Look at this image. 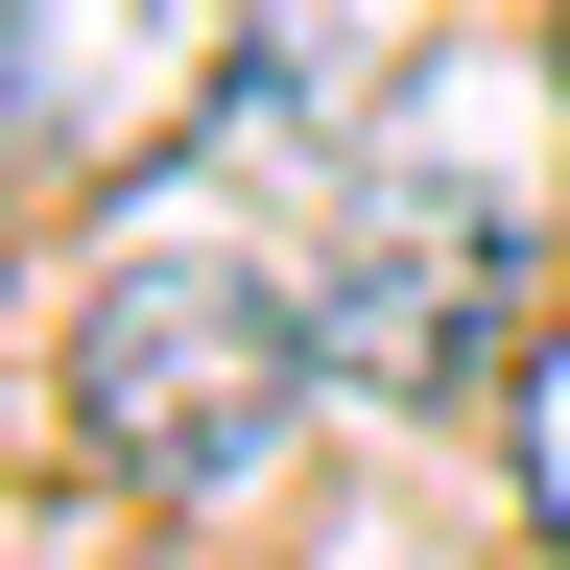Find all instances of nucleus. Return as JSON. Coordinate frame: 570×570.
I'll list each match as a JSON object with an SVG mask.
<instances>
[{"mask_svg": "<svg viewBox=\"0 0 570 570\" xmlns=\"http://www.w3.org/2000/svg\"><path fill=\"white\" fill-rule=\"evenodd\" d=\"M523 499H547V547H570V309L523 333Z\"/></svg>", "mask_w": 570, "mask_h": 570, "instance_id": "39448f33", "label": "nucleus"}, {"mask_svg": "<svg viewBox=\"0 0 570 570\" xmlns=\"http://www.w3.org/2000/svg\"><path fill=\"white\" fill-rule=\"evenodd\" d=\"M547 570H570V547H547Z\"/></svg>", "mask_w": 570, "mask_h": 570, "instance_id": "6e6552de", "label": "nucleus"}, {"mask_svg": "<svg viewBox=\"0 0 570 570\" xmlns=\"http://www.w3.org/2000/svg\"><path fill=\"white\" fill-rule=\"evenodd\" d=\"M309 381H333L309 285L238 262V238H167V214H142V238L71 285V452H96L119 499H238V475H285Z\"/></svg>", "mask_w": 570, "mask_h": 570, "instance_id": "f257e3e1", "label": "nucleus"}, {"mask_svg": "<svg viewBox=\"0 0 570 570\" xmlns=\"http://www.w3.org/2000/svg\"><path fill=\"white\" fill-rule=\"evenodd\" d=\"M214 96H262V0H0V167L24 190L167 167Z\"/></svg>", "mask_w": 570, "mask_h": 570, "instance_id": "f03ea898", "label": "nucleus"}, {"mask_svg": "<svg viewBox=\"0 0 570 570\" xmlns=\"http://www.w3.org/2000/svg\"><path fill=\"white\" fill-rule=\"evenodd\" d=\"M381 71H404V0H262V96H285V119L381 96Z\"/></svg>", "mask_w": 570, "mask_h": 570, "instance_id": "20e7f679", "label": "nucleus"}, {"mask_svg": "<svg viewBox=\"0 0 570 570\" xmlns=\"http://www.w3.org/2000/svg\"><path fill=\"white\" fill-rule=\"evenodd\" d=\"M309 333H333V381L356 404H452V381H499L523 356V214L499 190H356L333 214V262H309Z\"/></svg>", "mask_w": 570, "mask_h": 570, "instance_id": "7ed1b4c3", "label": "nucleus"}, {"mask_svg": "<svg viewBox=\"0 0 570 570\" xmlns=\"http://www.w3.org/2000/svg\"><path fill=\"white\" fill-rule=\"evenodd\" d=\"M0 238H24V167H0Z\"/></svg>", "mask_w": 570, "mask_h": 570, "instance_id": "0eeeda50", "label": "nucleus"}, {"mask_svg": "<svg viewBox=\"0 0 570 570\" xmlns=\"http://www.w3.org/2000/svg\"><path fill=\"white\" fill-rule=\"evenodd\" d=\"M547 167H570V0H547Z\"/></svg>", "mask_w": 570, "mask_h": 570, "instance_id": "423d86ee", "label": "nucleus"}]
</instances>
